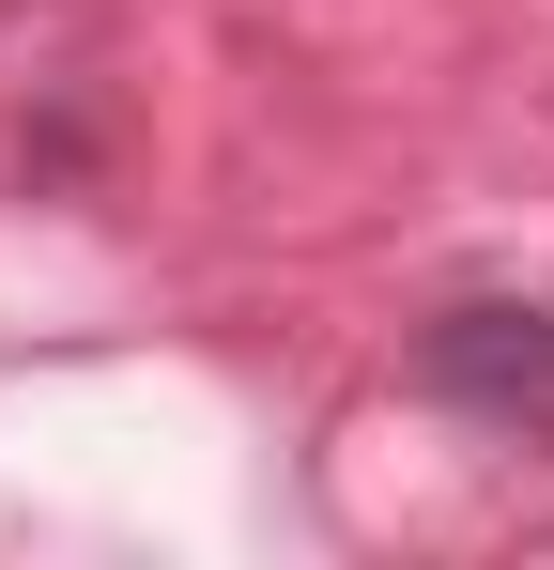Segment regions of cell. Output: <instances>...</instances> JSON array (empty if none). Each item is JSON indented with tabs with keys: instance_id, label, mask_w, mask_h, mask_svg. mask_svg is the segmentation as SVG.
Wrapping results in <instances>:
<instances>
[{
	"instance_id": "obj_1",
	"label": "cell",
	"mask_w": 554,
	"mask_h": 570,
	"mask_svg": "<svg viewBox=\"0 0 554 570\" xmlns=\"http://www.w3.org/2000/svg\"><path fill=\"white\" fill-rule=\"evenodd\" d=\"M432 385L477 401L493 432H554V308H462L432 340Z\"/></svg>"
}]
</instances>
